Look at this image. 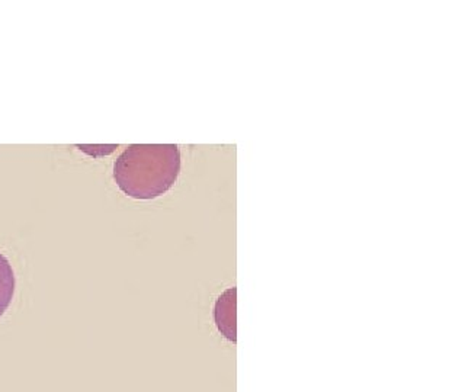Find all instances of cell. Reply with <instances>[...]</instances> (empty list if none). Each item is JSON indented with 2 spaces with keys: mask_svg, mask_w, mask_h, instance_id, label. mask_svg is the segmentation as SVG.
Here are the masks:
<instances>
[{
  "mask_svg": "<svg viewBox=\"0 0 465 392\" xmlns=\"http://www.w3.org/2000/svg\"><path fill=\"white\" fill-rule=\"evenodd\" d=\"M176 144H133L114 164V179L125 195L149 201L171 191L181 173Z\"/></svg>",
  "mask_w": 465,
  "mask_h": 392,
  "instance_id": "obj_1",
  "label": "cell"
},
{
  "mask_svg": "<svg viewBox=\"0 0 465 392\" xmlns=\"http://www.w3.org/2000/svg\"><path fill=\"white\" fill-rule=\"evenodd\" d=\"M215 321L225 338L236 340V288L225 290L215 304Z\"/></svg>",
  "mask_w": 465,
  "mask_h": 392,
  "instance_id": "obj_2",
  "label": "cell"
},
{
  "mask_svg": "<svg viewBox=\"0 0 465 392\" xmlns=\"http://www.w3.org/2000/svg\"><path fill=\"white\" fill-rule=\"evenodd\" d=\"M16 279L11 261L0 253V317L11 307L14 299Z\"/></svg>",
  "mask_w": 465,
  "mask_h": 392,
  "instance_id": "obj_3",
  "label": "cell"
}]
</instances>
